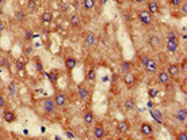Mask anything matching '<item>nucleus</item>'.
Returning <instances> with one entry per match:
<instances>
[{"label": "nucleus", "mask_w": 187, "mask_h": 140, "mask_svg": "<svg viewBox=\"0 0 187 140\" xmlns=\"http://www.w3.org/2000/svg\"><path fill=\"white\" fill-rule=\"evenodd\" d=\"M54 106H56L54 99L46 98L45 101H43V110H45L46 113H52V112H54Z\"/></svg>", "instance_id": "obj_3"}, {"label": "nucleus", "mask_w": 187, "mask_h": 140, "mask_svg": "<svg viewBox=\"0 0 187 140\" xmlns=\"http://www.w3.org/2000/svg\"><path fill=\"white\" fill-rule=\"evenodd\" d=\"M15 18H16V21L18 22H25V19H26V12L23 10H18L15 12Z\"/></svg>", "instance_id": "obj_23"}, {"label": "nucleus", "mask_w": 187, "mask_h": 140, "mask_svg": "<svg viewBox=\"0 0 187 140\" xmlns=\"http://www.w3.org/2000/svg\"><path fill=\"white\" fill-rule=\"evenodd\" d=\"M132 68H133V63L132 61H124L122 63V71L124 72H130L132 71Z\"/></svg>", "instance_id": "obj_24"}, {"label": "nucleus", "mask_w": 187, "mask_h": 140, "mask_svg": "<svg viewBox=\"0 0 187 140\" xmlns=\"http://www.w3.org/2000/svg\"><path fill=\"white\" fill-rule=\"evenodd\" d=\"M167 40H174V41H178L176 33H174V31H168V33H167Z\"/></svg>", "instance_id": "obj_29"}, {"label": "nucleus", "mask_w": 187, "mask_h": 140, "mask_svg": "<svg viewBox=\"0 0 187 140\" xmlns=\"http://www.w3.org/2000/svg\"><path fill=\"white\" fill-rule=\"evenodd\" d=\"M176 120H178V121H180V122H186V120H187V110L184 109V108H180V109L178 110Z\"/></svg>", "instance_id": "obj_13"}, {"label": "nucleus", "mask_w": 187, "mask_h": 140, "mask_svg": "<svg viewBox=\"0 0 187 140\" xmlns=\"http://www.w3.org/2000/svg\"><path fill=\"white\" fill-rule=\"evenodd\" d=\"M26 53H27V55H29V53H31V49H30V48H27V49H26Z\"/></svg>", "instance_id": "obj_47"}, {"label": "nucleus", "mask_w": 187, "mask_h": 140, "mask_svg": "<svg viewBox=\"0 0 187 140\" xmlns=\"http://www.w3.org/2000/svg\"><path fill=\"white\" fill-rule=\"evenodd\" d=\"M41 19H42L43 23H50L52 19H53V14L50 12V11H45V12L41 15Z\"/></svg>", "instance_id": "obj_22"}, {"label": "nucleus", "mask_w": 187, "mask_h": 140, "mask_svg": "<svg viewBox=\"0 0 187 140\" xmlns=\"http://www.w3.org/2000/svg\"><path fill=\"white\" fill-rule=\"evenodd\" d=\"M118 132L120 133H126L128 131H129V122L128 121H125V120H122V121H120L118 122Z\"/></svg>", "instance_id": "obj_16"}, {"label": "nucleus", "mask_w": 187, "mask_h": 140, "mask_svg": "<svg viewBox=\"0 0 187 140\" xmlns=\"http://www.w3.org/2000/svg\"><path fill=\"white\" fill-rule=\"evenodd\" d=\"M141 133L144 136H151L152 132H153V128H152L151 124H148V122H144V124L141 125Z\"/></svg>", "instance_id": "obj_10"}, {"label": "nucleus", "mask_w": 187, "mask_h": 140, "mask_svg": "<svg viewBox=\"0 0 187 140\" xmlns=\"http://www.w3.org/2000/svg\"><path fill=\"white\" fill-rule=\"evenodd\" d=\"M8 93H10L11 95H16V84L15 83H11L10 86H8Z\"/></svg>", "instance_id": "obj_30"}, {"label": "nucleus", "mask_w": 187, "mask_h": 140, "mask_svg": "<svg viewBox=\"0 0 187 140\" xmlns=\"http://www.w3.org/2000/svg\"><path fill=\"white\" fill-rule=\"evenodd\" d=\"M4 105H5L4 97H1V95H0V108H4Z\"/></svg>", "instance_id": "obj_38"}, {"label": "nucleus", "mask_w": 187, "mask_h": 140, "mask_svg": "<svg viewBox=\"0 0 187 140\" xmlns=\"http://www.w3.org/2000/svg\"><path fill=\"white\" fill-rule=\"evenodd\" d=\"M25 33H26V34H25L26 40H31V38H33V31H31V30H26Z\"/></svg>", "instance_id": "obj_35"}, {"label": "nucleus", "mask_w": 187, "mask_h": 140, "mask_svg": "<svg viewBox=\"0 0 187 140\" xmlns=\"http://www.w3.org/2000/svg\"><path fill=\"white\" fill-rule=\"evenodd\" d=\"M83 7L85 10H92L95 7V0H83Z\"/></svg>", "instance_id": "obj_25"}, {"label": "nucleus", "mask_w": 187, "mask_h": 140, "mask_svg": "<svg viewBox=\"0 0 187 140\" xmlns=\"http://www.w3.org/2000/svg\"><path fill=\"white\" fill-rule=\"evenodd\" d=\"M47 78H49V80H50L52 83H56L58 79V73L56 72V71H52L50 73H47Z\"/></svg>", "instance_id": "obj_27"}, {"label": "nucleus", "mask_w": 187, "mask_h": 140, "mask_svg": "<svg viewBox=\"0 0 187 140\" xmlns=\"http://www.w3.org/2000/svg\"><path fill=\"white\" fill-rule=\"evenodd\" d=\"M54 104L57 105V106H64V105L67 104V95L64 93H58L54 95Z\"/></svg>", "instance_id": "obj_5"}, {"label": "nucleus", "mask_w": 187, "mask_h": 140, "mask_svg": "<svg viewBox=\"0 0 187 140\" xmlns=\"http://www.w3.org/2000/svg\"><path fill=\"white\" fill-rule=\"evenodd\" d=\"M128 1H130V0H128Z\"/></svg>", "instance_id": "obj_51"}, {"label": "nucleus", "mask_w": 187, "mask_h": 140, "mask_svg": "<svg viewBox=\"0 0 187 140\" xmlns=\"http://www.w3.org/2000/svg\"><path fill=\"white\" fill-rule=\"evenodd\" d=\"M5 0H0V4H3V3H4Z\"/></svg>", "instance_id": "obj_49"}, {"label": "nucleus", "mask_w": 187, "mask_h": 140, "mask_svg": "<svg viewBox=\"0 0 187 140\" xmlns=\"http://www.w3.org/2000/svg\"><path fill=\"white\" fill-rule=\"evenodd\" d=\"M3 118H4V121H7V122H14L16 120V116L12 113V112L7 110V112H4V114H3Z\"/></svg>", "instance_id": "obj_19"}, {"label": "nucleus", "mask_w": 187, "mask_h": 140, "mask_svg": "<svg viewBox=\"0 0 187 140\" xmlns=\"http://www.w3.org/2000/svg\"><path fill=\"white\" fill-rule=\"evenodd\" d=\"M144 68H145V71H146L148 73H155L156 71H157V63H156L155 60L149 59V60L145 63Z\"/></svg>", "instance_id": "obj_2"}, {"label": "nucleus", "mask_w": 187, "mask_h": 140, "mask_svg": "<svg viewBox=\"0 0 187 140\" xmlns=\"http://www.w3.org/2000/svg\"><path fill=\"white\" fill-rule=\"evenodd\" d=\"M125 110H134L136 109V101L133 98H128L124 104Z\"/></svg>", "instance_id": "obj_18"}, {"label": "nucleus", "mask_w": 187, "mask_h": 140, "mask_svg": "<svg viewBox=\"0 0 187 140\" xmlns=\"http://www.w3.org/2000/svg\"><path fill=\"white\" fill-rule=\"evenodd\" d=\"M138 16H140V22L144 26H148L152 23V14L148 10H141Z\"/></svg>", "instance_id": "obj_1"}, {"label": "nucleus", "mask_w": 187, "mask_h": 140, "mask_svg": "<svg viewBox=\"0 0 187 140\" xmlns=\"http://www.w3.org/2000/svg\"><path fill=\"white\" fill-rule=\"evenodd\" d=\"M67 8H68V4H67V3H65V4H62V10H67Z\"/></svg>", "instance_id": "obj_45"}, {"label": "nucleus", "mask_w": 187, "mask_h": 140, "mask_svg": "<svg viewBox=\"0 0 187 140\" xmlns=\"http://www.w3.org/2000/svg\"><path fill=\"white\" fill-rule=\"evenodd\" d=\"M124 80H125V83L128 84V86H134L136 84V75H133V73H130V72H128L126 75H125V78H124Z\"/></svg>", "instance_id": "obj_12"}, {"label": "nucleus", "mask_w": 187, "mask_h": 140, "mask_svg": "<svg viewBox=\"0 0 187 140\" xmlns=\"http://www.w3.org/2000/svg\"><path fill=\"white\" fill-rule=\"evenodd\" d=\"M136 3H144V1H145V0H134Z\"/></svg>", "instance_id": "obj_46"}, {"label": "nucleus", "mask_w": 187, "mask_h": 140, "mask_svg": "<svg viewBox=\"0 0 187 140\" xmlns=\"http://www.w3.org/2000/svg\"><path fill=\"white\" fill-rule=\"evenodd\" d=\"M151 116L159 122V124H163L164 122V116L159 109H151Z\"/></svg>", "instance_id": "obj_7"}, {"label": "nucleus", "mask_w": 187, "mask_h": 140, "mask_svg": "<svg viewBox=\"0 0 187 140\" xmlns=\"http://www.w3.org/2000/svg\"><path fill=\"white\" fill-rule=\"evenodd\" d=\"M16 68H18V71H23L25 69V63L22 61V60H18L16 61Z\"/></svg>", "instance_id": "obj_33"}, {"label": "nucleus", "mask_w": 187, "mask_h": 140, "mask_svg": "<svg viewBox=\"0 0 187 140\" xmlns=\"http://www.w3.org/2000/svg\"><path fill=\"white\" fill-rule=\"evenodd\" d=\"M84 42H85V45H88V46H94V45L96 44V37H95V34H94V33H88V34L85 36Z\"/></svg>", "instance_id": "obj_14"}, {"label": "nucleus", "mask_w": 187, "mask_h": 140, "mask_svg": "<svg viewBox=\"0 0 187 140\" xmlns=\"http://www.w3.org/2000/svg\"><path fill=\"white\" fill-rule=\"evenodd\" d=\"M27 8H29L30 11L35 10L37 8V1L35 0H29V1H27Z\"/></svg>", "instance_id": "obj_28"}, {"label": "nucleus", "mask_w": 187, "mask_h": 140, "mask_svg": "<svg viewBox=\"0 0 187 140\" xmlns=\"http://www.w3.org/2000/svg\"><path fill=\"white\" fill-rule=\"evenodd\" d=\"M79 98L81 101H88L89 99V93L85 87H80L79 88Z\"/></svg>", "instance_id": "obj_17"}, {"label": "nucleus", "mask_w": 187, "mask_h": 140, "mask_svg": "<svg viewBox=\"0 0 187 140\" xmlns=\"http://www.w3.org/2000/svg\"><path fill=\"white\" fill-rule=\"evenodd\" d=\"M115 3H122V1H124V0H114Z\"/></svg>", "instance_id": "obj_48"}, {"label": "nucleus", "mask_w": 187, "mask_h": 140, "mask_svg": "<svg viewBox=\"0 0 187 140\" xmlns=\"http://www.w3.org/2000/svg\"><path fill=\"white\" fill-rule=\"evenodd\" d=\"M182 12L183 14H186L187 12V1L184 0V3H183V5H182Z\"/></svg>", "instance_id": "obj_37"}, {"label": "nucleus", "mask_w": 187, "mask_h": 140, "mask_svg": "<svg viewBox=\"0 0 187 140\" xmlns=\"http://www.w3.org/2000/svg\"><path fill=\"white\" fill-rule=\"evenodd\" d=\"M95 78H96V73H95V69H89L88 72V80H95Z\"/></svg>", "instance_id": "obj_32"}, {"label": "nucleus", "mask_w": 187, "mask_h": 140, "mask_svg": "<svg viewBox=\"0 0 187 140\" xmlns=\"http://www.w3.org/2000/svg\"><path fill=\"white\" fill-rule=\"evenodd\" d=\"M148 44H149V46H151L152 49H159L160 45H161V41H160V38H159L157 36H152V37H149Z\"/></svg>", "instance_id": "obj_6"}, {"label": "nucleus", "mask_w": 187, "mask_h": 140, "mask_svg": "<svg viewBox=\"0 0 187 140\" xmlns=\"http://www.w3.org/2000/svg\"><path fill=\"white\" fill-rule=\"evenodd\" d=\"M94 136L96 139H102L104 136V128L102 124H96L95 125V129H94Z\"/></svg>", "instance_id": "obj_9"}, {"label": "nucleus", "mask_w": 187, "mask_h": 140, "mask_svg": "<svg viewBox=\"0 0 187 140\" xmlns=\"http://www.w3.org/2000/svg\"><path fill=\"white\" fill-rule=\"evenodd\" d=\"M179 71H180V69H179V65H178V64H170L167 72H168V75H170L171 78H175V76L179 75Z\"/></svg>", "instance_id": "obj_8"}, {"label": "nucleus", "mask_w": 187, "mask_h": 140, "mask_svg": "<svg viewBox=\"0 0 187 140\" xmlns=\"http://www.w3.org/2000/svg\"><path fill=\"white\" fill-rule=\"evenodd\" d=\"M170 3H171L172 5H179L182 3V0H170Z\"/></svg>", "instance_id": "obj_36"}, {"label": "nucleus", "mask_w": 187, "mask_h": 140, "mask_svg": "<svg viewBox=\"0 0 187 140\" xmlns=\"http://www.w3.org/2000/svg\"><path fill=\"white\" fill-rule=\"evenodd\" d=\"M170 79H171V76L168 75L167 71H161V72L157 73V80H159V83H161V84L170 83Z\"/></svg>", "instance_id": "obj_4"}, {"label": "nucleus", "mask_w": 187, "mask_h": 140, "mask_svg": "<svg viewBox=\"0 0 187 140\" xmlns=\"http://www.w3.org/2000/svg\"><path fill=\"white\" fill-rule=\"evenodd\" d=\"M178 48H179V44L178 41H174V40H167V49L170 50V52H176Z\"/></svg>", "instance_id": "obj_15"}, {"label": "nucleus", "mask_w": 187, "mask_h": 140, "mask_svg": "<svg viewBox=\"0 0 187 140\" xmlns=\"http://www.w3.org/2000/svg\"><path fill=\"white\" fill-rule=\"evenodd\" d=\"M186 64H187V61H186V60H184V61H183L182 63V69H183V71H184V72H186Z\"/></svg>", "instance_id": "obj_43"}, {"label": "nucleus", "mask_w": 187, "mask_h": 140, "mask_svg": "<svg viewBox=\"0 0 187 140\" xmlns=\"http://www.w3.org/2000/svg\"><path fill=\"white\" fill-rule=\"evenodd\" d=\"M166 86H167V91H168V93H174V88H172L174 86H171L170 83H167Z\"/></svg>", "instance_id": "obj_39"}, {"label": "nucleus", "mask_w": 187, "mask_h": 140, "mask_svg": "<svg viewBox=\"0 0 187 140\" xmlns=\"http://www.w3.org/2000/svg\"><path fill=\"white\" fill-rule=\"evenodd\" d=\"M148 11L151 12V14H157L160 8H159V4H157V1L155 0H151V1H148Z\"/></svg>", "instance_id": "obj_11"}, {"label": "nucleus", "mask_w": 187, "mask_h": 140, "mask_svg": "<svg viewBox=\"0 0 187 140\" xmlns=\"http://www.w3.org/2000/svg\"><path fill=\"white\" fill-rule=\"evenodd\" d=\"M186 139H187L186 132H180V133L178 135V140H186Z\"/></svg>", "instance_id": "obj_34"}, {"label": "nucleus", "mask_w": 187, "mask_h": 140, "mask_svg": "<svg viewBox=\"0 0 187 140\" xmlns=\"http://www.w3.org/2000/svg\"><path fill=\"white\" fill-rule=\"evenodd\" d=\"M80 23H81V21H80V18H79L77 15L71 16V25H72L73 27H79L80 26Z\"/></svg>", "instance_id": "obj_26"}, {"label": "nucleus", "mask_w": 187, "mask_h": 140, "mask_svg": "<svg viewBox=\"0 0 187 140\" xmlns=\"http://www.w3.org/2000/svg\"><path fill=\"white\" fill-rule=\"evenodd\" d=\"M84 122L87 125H91L94 122V113L91 110H87V112L84 113Z\"/></svg>", "instance_id": "obj_20"}, {"label": "nucleus", "mask_w": 187, "mask_h": 140, "mask_svg": "<svg viewBox=\"0 0 187 140\" xmlns=\"http://www.w3.org/2000/svg\"><path fill=\"white\" fill-rule=\"evenodd\" d=\"M149 60V56L148 55H145V53H142L140 56V61H141V65H145V63Z\"/></svg>", "instance_id": "obj_31"}, {"label": "nucleus", "mask_w": 187, "mask_h": 140, "mask_svg": "<svg viewBox=\"0 0 187 140\" xmlns=\"http://www.w3.org/2000/svg\"><path fill=\"white\" fill-rule=\"evenodd\" d=\"M37 69H38V71H42V64L39 60H37Z\"/></svg>", "instance_id": "obj_41"}, {"label": "nucleus", "mask_w": 187, "mask_h": 140, "mask_svg": "<svg viewBox=\"0 0 187 140\" xmlns=\"http://www.w3.org/2000/svg\"><path fill=\"white\" fill-rule=\"evenodd\" d=\"M4 27H5L4 22H1V21H0V30H3V29H4Z\"/></svg>", "instance_id": "obj_44"}, {"label": "nucleus", "mask_w": 187, "mask_h": 140, "mask_svg": "<svg viewBox=\"0 0 187 140\" xmlns=\"http://www.w3.org/2000/svg\"><path fill=\"white\" fill-rule=\"evenodd\" d=\"M156 94H157V91H156L155 88H153V90H152V88L149 90V95H151L152 98H153V97H156Z\"/></svg>", "instance_id": "obj_40"}, {"label": "nucleus", "mask_w": 187, "mask_h": 140, "mask_svg": "<svg viewBox=\"0 0 187 140\" xmlns=\"http://www.w3.org/2000/svg\"><path fill=\"white\" fill-rule=\"evenodd\" d=\"M65 67H67L68 71H72L73 68L76 67V60L73 57H68L67 60H65Z\"/></svg>", "instance_id": "obj_21"}, {"label": "nucleus", "mask_w": 187, "mask_h": 140, "mask_svg": "<svg viewBox=\"0 0 187 140\" xmlns=\"http://www.w3.org/2000/svg\"><path fill=\"white\" fill-rule=\"evenodd\" d=\"M1 14H3V11H1V8H0V16H1Z\"/></svg>", "instance_id": "obj_50"}, {"label": "nucleus", "mask_w": 187, "mask_h": 140, "mask_svg": "<svg viewBox=\"0 0 187 140\" xmlns=\"http://www.w3.org/2000/svg\"><path fill=\"white\" fill-rule=\"evenodd\" d=\"M65 133H67V136H68V137H71V139H75V135H73L72 132H69V131H67Z\"/></svg>", "instance_id": "obj_42"}]
</instances>
